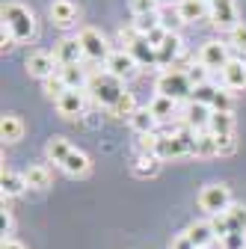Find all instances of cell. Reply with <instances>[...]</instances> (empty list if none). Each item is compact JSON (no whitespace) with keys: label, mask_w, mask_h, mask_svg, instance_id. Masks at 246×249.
<instances>
[{"label":"cell","mask_w":246,"mask_h":249,"mask_svg":"<svg viewBox=\"0 0 246 249\" xmlns=\"http://www.w3.org/2000/svg\"><path fill=\"white\" fill-rule=\"evenodd\" d=\"M0 18H3V27L12 33L15 42L36 39V15L24 3H18V0H6V3L0 6Z\"/></svg>","instance_id":"cell-1"},{"label":"cell","mask_w":246,"mask_h":249,"mask_svg":"<svg viewBox=\"0 0 246 249\" xmlns=\"http://www.w3.org/2000/svg\"><path fill=\"white\" fill-rule=\"evenodd\" d=\"M86 92H89V98L92 101H98L101 107H107V110H113L122 98H125V80H119V77H113L110 71H95V74H89V86H86Z\"/></svg>","instance_id":"cell-2"},{"label":"cell","mask_w":246,"mask_h":249,"mask_svg":"<svg viewBox=\"0 0 246 249\" xmlns=\"http://www.w3.org/2000/svg\"><path fill=\"white\" fill-rule=\"evenodd\" d=\"M155 89H158V95L172 98V101H184V98H190V95H193V83H190L187 71H178V69H166V71H160Z\"/></svg>","instance_id":"cell-3"},{"label":"cell","mask_w":246,"mask_h":249,"mask_svg":"<svg viewBox=\"0 0 246 249\" xmlns=\"http://www.w3.org/2000/svg\"><path fill=\"white\" fill-rule=\"evenodd\" d=\"M119 39L125 42V51L137 59V66H158V48H151L145 36H140L137 30H122Z\"/></svg>","instance_id":"cell-4"},{"label":"cell","mask_w":246,"mask_h":249,"mask_svg":"<svg viewBox=\"0 0 246 249\" xmlns=\"http://www.w3.org/2000/svg\"><path fill=\"white\" fill-rule=\"evenodd\" d=\"M199 208L208 211L211 216L228 213V208H231V193H228V187H226V184H208L205 190L199 193Z\"/></svg>","instance_id":"cell-5"},{"label":"cell","mask_w":246,"mask_h":249,"mask_svg":"<svg viewBox=\"0 0 246 249\" xmlns=\"http://www.w3.org/2000/svg\"><path fill=\"white\" fill-rule=\"evenodd\" d=\"M77 39H80V45H83V56H89V59H104V62H107V56L113 53L110 45H107V39L98 33L95 27H83Z\"/></svg>","instance_id":"cell-6"},{"label":"cell","mask_w":246,"mask_h":249,"mask_svg":"<svg viewBox=\"0 0 246 249\" xmlns=\"http://www.w3.org/2000/svg\"><path fill=\"white\" fill-rule=\"evenodd\" d=\"M228 59H231V56H228V45H223V42H217V39L205 42L202 51H199V62H202L208 71H223Z\"/></svg>","instance_id":"cell-7"},{"label":"cell","mask_w":246,"mask_h":249,"mask_svg":"<svg viewBox=\"0 0 246 249\" xmlns=\"http://www.w3.org/2000/svg\"><path fill=\"white\" fill-rule=\"evenodd\" d=\"M208 6H211V21L217 24L220 30H228V33H231V30L240 24L234 0H208Z\"/></svg>","instance_id":"cell-8"},{"label":"cell","mask_w":246,"mask_h":249,"mask_svg":"<svg viewBox=\"0 0 246 249\" xmlns=\"http://www.w3.org/2000/svg\"><path fill=\"white\" fill-rule=\"evenodd\" d=\"M220 77H223V89H228V92L246 89V59L231 56V59L226 62V69L220 71Z\"/></svg>","instance_id":"cell-9"},{"label":"cell","mask_w":246,"mask_h":249,"mask_svg":"<svg viewBox=\"0 0 246 249\" xmlns=\"http://www.w3.org/2000/svg\"><path fill=\"white\" fill-rule=\"evenodd\" d=\"M104 66H107V71L113 74V77H119V80H128V77H134L137 74V59L128 53V51H113L110 56H107V62H104Z\"/></svg>","instance_id":"cell-10"},{"label":"cell","mask_w":246,"mask_h":249,"mask_svg":"<svg viewBox=\"0 0 246 249\" xmlns=\"http://www.w3.org/2000/svg\"><path fill=\"white\" fill-rule=\"evenodd\" d=\"M27 71H30V77H39V80H48V77H53V74L59 71V66H56V59H53V53L36 51V53H30V56H27Z\"/></svg>","instance_id":"cell-11"},{"label":"cell","mask_w":246,"mask_h":249,"mask_svg":"<svg viewBox=\"0 0 246 249\" xmlns=\"http://www.w3.org/2000/svg\"><path fill=\"white\" fill-rule=\"evenodd\" d=\"M53 59H56V66H80V59H83V45L80 39H59L56 48H53Z\"/></svg>","instance_id":"cell-12"},{"label":"cell","mask_w":246,"mask_h":249,"mask_svg":"<svg viewBox=\"0 0 246 249\" xmlns=\"http://www.w3.org/2000/svg\"><path fill=\"white\" fill-rule=\"evenodd\" d=\"M48 15H51L53 27L69 30V27L77 24V3H74V0H53L51 9H48Z\"/></svg>","instance_id":"cell-13"},{"label":"cell","mask_w":246,"mask_h":249,"mask_svg":"<svg viewBox=\"0 0 246 249\" xmlns=\"http://www.w3.org/2000/svg\"><path fill=\"white\" fill-rule=\"evenodd\" d=\"M56 104V110H59V116L63 119H77L83 110H86V92H80V89H69L59 101H53Z\"/></svg>","instance_id":"cell-14"},{"label":"cell","mask_w":246,"mask_h":249,"mask_svg":"<svg viewBox=\"0 0 246 249\" xmlns=\"http://www.w3.org/2000/svg\"><path fill=\"white\" fill-rule=\"evenodd\" d=\"M211 113H213L211 107L190 101L187 110H184V124H187L190 131H196V134H205V131L211 128Z\"/></svg>","instance_id":"cell-15"},{"label":"cell","mask_w":246,"mask_h":249,"mask_svg":"<svg viewBox=\"0 0 246 249\" xmlns=\"http://www.w3.org/2000/svg\"><path fill=\"white\" fill-rule=\"evenodd\" d=\"M211 15V6L208 0H178V18L184 24H193V21H202Z\"/></svg>","instance_id":"cell-16"},{"label":"cell","mask_w":246,"mask_h":249,"mask_svg":"<svg viewBox=\"0 0 246 249\" xmlns=\"http://www.w3.org/2000/svg\"><path fill=\"white\" fill-rule=\"evenodd\" d=\"M21 175H24V181H27V187H30V190H48V187H51V181H53L51 169H48V166H42V163L27 166Z\"/></svg>","instance_id":"cell-17"},{"label":"cell","mask_w":246,"mask_h":249,"mask_svg":"<svg viewBox=\"0 0 246 249\" xmlns=\"http://www.w3.org/2000/svg\"><path fill=\"white\" fill-rule=\"evenodd\" d=\"M21 137H24V122H21V116L6 113L3 119H0V140H3L6 145H12V142H18Z\"/></svg>","instance_id":"cell-18"},{"label":"cell","mask_w":246,"mask_h":249,"mask_svg":"<svg viewBox=\"0 0 246 249\" xmlns=\"http://www.w3.org/2000/svg\"><path fill=\"white\" fill-rule=\"evenodd\" d=\"M59 77H63V83L69 89L86 92V86H89V71L83 66H59Z\"/></svg>","instance_id":"cell-19"},{"label":"cell","mask_w":246,"mask_h":249,"mask_svg":"<svg viewBox=\"0 0 246 249\" xmlns=\"http://www.w3.org/2000/svg\"><path fill=\"white\" fill-rule=\"evenodd\" d=\"M71 151H74V148H71V142H69L66 137H51V140L45 142V158L53 160V163H59V166L66 163V158H69Z\"/></svg>","instance_id":"cell-20"},{"label":"cell","mask_w":246,"mask_h":249,"mask_svg":"<svg viewBox=\"0 0 246 249\" xmlns=\"http://www.w3.org/2000/svg\"><path fill=\"white\" fill-rule=\"evenodd\" d=\"M184 234L193 240L196 249H208L213 240H217V234H213L211 223H193V226H187V231H184Z\"/></svg>","instance_id":"cell-21"},{"label":"cell","mask_w":246,"mask_h":249,"mask_svg":"<svg viewBox=\"0 0 246 249\" xmlns=\"http://www.w3.org/2000/svg\"><path fill=\"white\" fill-rule=\"evenodd\" d=\"M160 158L158 154H137V160H134V175L137 178H155L160 172Z\"/></svg>","instance_id":"cell-22"},{"label":"cell","mask_w":246,"mask_h":249,"mask_svg":"<svg viewBox=\"0 0 246 249\" xmlns=\"http://www.w3.org/2000/svg\"><path fill=\"white\" fill-rule=\"evenodd\" d=\"M0 190H3L6 199L9 196H18V193L27 190V181H24V175H18V172H12V169L3 166V172H0Z\"/></svg>","instance_id":"cell-23"},{"label":"cell","mask_w":246,"mask_h":249,"mask_svg":"<svg viewBox=\"0 0 246 249\" xmlns=\"http://www.w3.org/2000/svg\"><path fill=\"white\" fill-rule=\"evenodd\" d=\"M63 169H66L69 175H74V178H83V175L92 169V160H89V154H83L80 148H74V151L69 154V158H66Z\"/></svg>","instance_id":"cell-24"},{"label":"cell","mask_w":246,"mask_h":249,"mask_svg":"<svg viewBox=\"0 0 246 249\" xmlns=\"http://www.w3.org/2000/svg\"><path fill=\"white\" fill-rule=\"evenodd\" d=\"M213 137H226V134H234V116L231 110L220 113V110H213L211 113V128H208Z\"/></svg>","instance_id":"cell-25"},{"label":"cell","mask_w":246,"mask_h":249,"mask_svg":"<svg viewBox=\"0 0 246 249\" xmlns=\"http://www.w3.org/2000/svg\"><path fill=\"white\" fill-rule=\"evenodd\" d=\"M175 107H178V101L163 98V95H155V98H151V104H148L151 116H155L158 122H169V119L175 116Z\"/></svg>","instance_id":"cell-26"},{"label":"cell","mask_w":246,"mask_h":249,"mask_svg":"<svg viewBox=\"0 0 246 249\" xmlns=\"http://www.w3.org/2000/svg\"><path fill=\"white\" fill-rule=\"evenodd\" d=\"M178 53H181V39H178L175 33H169L166 42L158 48V66H172Z\"/></svg>","instance_id":"cell-27"},{"label":"cell","mask_w":246,"mask_h":249,"mask_svg":"<svg viewBox=\"0 0 246 249\" xmlns=\"http://www.w3.org/2000/svg\"><path fill=\"white\" fill-rule=\"evenodd\" d=\"M155 124H158V119L151 116L148 107H140V110L131 116V128H134L137 134H155Z\"/></svg>","instance_id":"cell-28"},{"label":"cell","mask_w":246,"mask_h":249,"mask_svg":"<svg viewBox=\"0 0 246 249\" xmlns=\"http://www.w3.org/2000/svg\"><path fill=\"white\" fill-rule=\"evenodd\" d=\"M193 154H196V158H213V154H220L217 137H213L211 131L199 134V137H196V145H193Z\"/></svg>","instance_id":"cell-29"},{"label":"cell","mask_w":246,"mask_h":249,"mask_svg":"<svg viewBox=\"0 0 246 249\" xmlns=\"http://www.w3.org/2000/svg\"><path fill=\"white\" fill-rule=\"evenodd\" d=\"M217 95H220V86H213V83H202V86H193L190 101L205 104V107H213V98H217Z\"/></svg>","instance_id":"cell-30"},{"label":"cell","mask_w":246,"mask_h":249,"mask_svg":"<svg viewBox=\"0 0 246 249\" xmlns=\"http://www.w3.org/2000/svg\"><path fill=\"white\" fill-rule=\"evenodd\" d=\"M42 89H45V95L48 98H53V101H59L69 92V86L63 83V77H59V71L53 74V77H48V80H42Z\"/></svg>","instance_id":"cell-31"},{"label":"cell","mask_w":246,"mask_h":249,"mask_svg":"<svg viewBox=\"0 0 246 249\" xmlns=\"http://www.w3.org/2000/svg\"><path fill=\"white\" fill-rule=\"evenodd\" d=\"M158 3H160V0H131V12H134V18L158 15Z\"/></svg>","instance_id":"cell-32"},{"label":"cell","mask_w":246,"mask_h":249,"mask_svg":"<svg viewBox=\"0 0 246 249\" xmlns=\"http://www.w3.org/2000/svg\"><path fill=\"white\" fill-rule=\"evenodd\" d=\"M211 229L213 234H217L220 240L231 234V220H228V213H217V216H211Z\"/></svg>","instance_id":"cell-33"},{"label":"cell","mask_w":246,"mask_h":249,"mask_svg":"<svg viewBox=\"0 0 246 249\" xmlns=\"http://www.w3.org/2000/svg\"><path fill=\"white\" fill-rule=\"evenodd\" d=\"M228 48H234V51L246 53V24H243V21L231 30V33H228Z\"/></svg>","instance_id":"cell-34"},{"label":"cell","mask_w":246,"mask_h":249,"mask_svg":"<svg viewBox=\"0 0 246 249\" xmlns=\"http://www.w3.org/2000/svg\"><path fill=\"white\" fill-rule=\"evenodd\" d=\"M137 110H140V107H137L134 95H131V92H125V98H122V101H119V104H116V107H113L110 113H113V116H128V119H131V116H134Z\"/></svg>","instance_id":"cell-35"},{"label":"cell","mask_w":246,"mask_h":249,"mask_svg":"<svg viewBox=\"0 0 246 249\" xmlns=\"http://www.w3.org/2000/svg\"><path fill=\"white\" fill-rule=\"evenodd\" d=\"M137 148L140 154H155L158 151V142H160V134H137Z\"/></svg>","instance_id":"cell-36"},{"label":"cell","mask_w":246,"mask_h":249,"mask_svg":"<svg viewBox=\"0 0 246 249\" xmlns=\"http://www.w3.org/2000/svg\"><path fill=\"white\" fill-rule=\"evenodd\" d=\"M228 220H231V231H246V208L231 205L228 208Z\"/></svg>","instance_id":"cell-37"},{"label":"cell","mask_w":246,"mask_h":249,"mask_svg":"<svg viewBox=\"0 0 246 249\" xmlns=\"http://www.w3.org/2000/svg\"><path fill=\"white\" fill-rule=\"evenodd\" d=\"M220 243H223V249H246V231H231Z\"/></svg>","instance_id":"cell-38"},{"label":"cell","mask_w":246,"mask_h":249,"mask_svg":"<svg viewBox=\"0 0 246 249\" xmlns=\"http://www.w3.org/2000/svg\"><path fill=\"white\" fill-rule=\"evenodd\" d=\"M187 77H190V83H193V86H202V83H208V69L199 62V66H193V69L187 71Z\"/></svg>","instance_id":"cell-39"},{"label":"cell","mask_w":246,"mask_h":249,"mask_svg":"<svg viewBox=\"0 0 246 249\" xmlns=\"http://www.w3.org/2000/svg\"><path fill=\"white\" fill-rule=\"evenodd\" d=\"M0 234H3V240H9V234H12V213H9L6 205L0 211Z\"/></svg>","instance_id":"cell-40"},{"label":"cell","mask_w":246,"mask_h":249,"mask_svg":"<svg viewBox=\"0 0 246 249\" xmlns=\"http://www.w3.org/2000/svg\"><path fill=\"white\" fill-rule=\"evenodd\" d=\"M217 148H220V154H234V148H237V140H234V134L217 137Z\"/></svg>","instance_id":"cell-41"},{"label":"cell","mask_w":246,"mask_h":249,"mask_svg":"<svg viewBox=\"0 0 246 249\" xmlns=\"http://www.w3.org/2000/svg\"><path fill=\"white\" fill-rule=\"evenodd\" d=\"M172 249H196V246H193V240H190L187 234H178V237L172 240Z\"/></svg>","instance_id":"cell-42"},{"label":"cell","mask_w":246,"mask_h":249,"mask_svg":"<svg viewBox=\"0 0 246 249\" xmlns=\"http://www.w3.org/2000/svg\"><path fill=\"white\" fill-rule=\"evenodd\" d=\"M12 45H15V39H12V33H9V30L3 27V33H0V48L6 51V48H12Z\"/></svg>","instance_id":"cell-43"},{"label":"cell","mask_w":246,"mask_h":249,"mask_svg":"<svg viewBox=\"0 0 246 249\" xmlns=\"http://www.w3.org/2000/svg\"><path fill=\"white\" fill-rule=\"evenodd\" d=\"M0 249H27V246H24V243H18V240H12V237H9V240H3V243H0Z\"/></svg>","instance_id":"cell-44"}]
</instances>
